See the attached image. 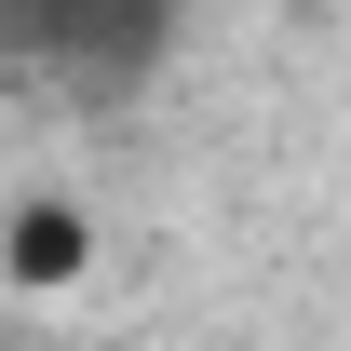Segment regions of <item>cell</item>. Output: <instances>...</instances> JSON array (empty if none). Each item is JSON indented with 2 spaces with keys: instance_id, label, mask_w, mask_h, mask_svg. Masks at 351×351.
<instances>
[{
  "instance_id": "cell-1",
  "label": "cell",
  "mask_w": 351,
  "mask_h": 351,
  "mask_svg": "<svg viewBox=\"0 0 351 351\" xmlns=\"http://www.w3.org/2000/svg\"><path fill=\"white\" fill-rule=\"evenodd\" d=\"M68 270H82V217H68V203H14V284L54 298Z\"/></svg>"
}]
</instances>
